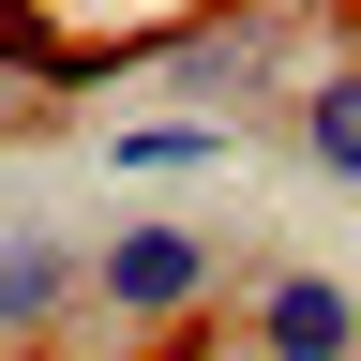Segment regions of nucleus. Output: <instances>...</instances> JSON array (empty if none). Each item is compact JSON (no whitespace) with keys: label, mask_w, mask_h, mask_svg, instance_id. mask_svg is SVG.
<instances>
[{"label":"nucleus","mask_w":361,"mask_h":361,"mask_svg":"<svg viewBox=\"0 0 361 361\" xmlns=\"http://www.w3.org/2000/svg\"><path fill=\"white\" fill-rule=\"evenodd\" d=\"M241 346L256 361H361V301L331 286V271H271V286L241 301Z\"/></svg>","instance_id":"2"},{"label":"nucleus","mask_w":361,"mask_h":361,"mask_svg":"<svg viewBox=\"0 0 361 361\" xmlns=\"http://www.w3.org/2000/svg\"><path fill=\"white\" fill-rule=\"evenodd\" d=\"M75 301H90V256L75 241H0V346H45Z\"/></svg>","instance_id":"4"},{"label":"nucleus","mask_w":361,"mask_h":361,"mask_svg":"<svg viewBox=\"0 0 361 361\" xmlns=\"http://www.w3.org/2000/svg\"><path fill=\"white\" fill-rule=\"evenodd\" d=\"M271 45H286V16H196L166 45V75L196 90L211 121H241V106H271Z\"/></svg>","instance_id":"3"},{"label":"nucleus","mask_w":361,"mask_h":361,"mask_svg":"<svg viewBox=\"0 0 361 361\" xmlns=\"http://www.w3.org/2000/svg\"><path fill=\"white\" fill-rule=\"evenodd\" d=\"M211 286H226V241H211V226H121V241L90 256V301H106L121 331H180Z\"/></svg>","instance_id":"1"},{"label":"nucleus","mask_w":361,"mask_h":361,"mask_svg":"<svg viewBox=\"0 0 361 361\" xmlns=\"http://www.w3.org/2000/svg\"><path fill=\"white\" fill-rule=\"evenodd\" d=\"M301 151H316V180L361 196V61H316L301 75Z\"/></svg>","instance_id":"5"},{"label":"nucleus","mask_w":361,"mask_h":361,"mask_svg":"<svg viewBox=\"0 0 361 361\" xmlns=\"http://www.w3.org/2000/svg\"><path fill=\"white\" fill-rule=\"evenodd\" d=\"M226 151V121H135V135H106V166H211Z\"/></svg>","instance_id":"6"}]
</instances>
